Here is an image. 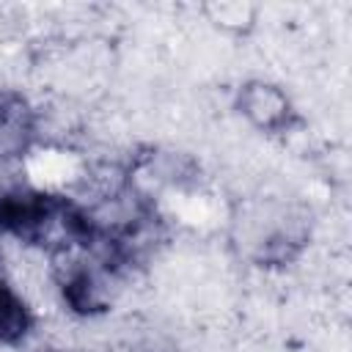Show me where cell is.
I'll use <instances>...</instances> for the list:
<instances>
[{
    "mask_svg": "<svg viewBox=\"0 0 352 352\" xmlns=\"http://www.w3.org/2000/svg\"><path fill=\"white\" fill-rule=\"evenodd\" d=\"M239 104H242L245 116L264 129H275V126L286 124V118H289V102L275 85H264V82L245 85Z\"/></svg>",
    "mask_w": 352,
    "mask_h": 352,
    "instance_id": "7a4b0ae2",
    "label": "cell"
},
{
    "mask_svg": "<svg viewBox=\"0 0 352 352\" xmlns=\"http://www.w3.org/2000/svg\"><path fill=\"white\" fill-rule=\"evenodd\" d=\"M36 132V116L30 104L11 91H0V160L19 157Z\"/></svg>",
    "mask_w": 352,
    "mask_h": 352,
    "instance_id": "6da1fadb",
    "label": "cell"
},
{
    "mask_svg": "<svg viewBox=\"0 0 352 352\" xmlns=\"http://www.w3.org/2000/svg\"><path fill=\"white\" fill-rule=\"evenodd\" d=\"M33 324V316L28 311V305L22 302V297L0 283V344H16L28 336Z\"/></svg>",
    "mask_w": 352,
    "mask_h": 352,
    "instance_id": "3957f363",
    "label": "cell"
}]
</instances>
